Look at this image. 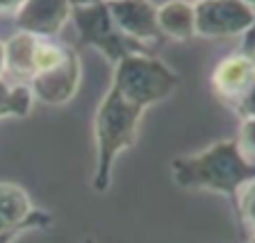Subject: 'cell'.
I'll return each mask as SVG.
<instances>
[{"label":"cell","instance_id":"1","mask_svg":"<svg viewBox=\"0 0 255 243\" xmlns=\"http://www.w3.org/2000/svg\"><path fill=\"white\" fill-rule=\"evenodd\" d=\"M171 177L180 189L221 193L235 202L239 189L255 177V164L242 157L235 139H223L201 153L175 157Z\"/></svg>","mask_w":255,"mask_h":243},{"label":"cell","instance_id":"2","mask_svg":"<svg viewBox=\"0 0 255 243\" xmlns=\"http://www.w3.org/2000/svg\"><path fill=\"white\" fill-rule=\"evenodd\" d=\"M143 114L146 111L123 100L112 86L103 95V100L98 102V109L94 116L96 170L91 177V186L98 193H105L110 189L114 162L128 148L134 146Z\"/></svg>","mask_w":255,"mask_h":243},{"label":"cell","instance_id":"3","mask_svg":"<svg viewBox=\"0 0 255 243\" xmlns=\"http://www.w3.org/2000/svg\"><path fill=\"white\" fill-rule=\"evenodd\" d=\"M180 84V78L155 55H130L114 66L112 89L139 109L162 102Z\"/></svg>","mask_w":255,"mask_h":243},{"label":"cell","instance_id":"4","mask_svg":"<svg viewBox=\"0 0 255 243\" xmlns=\"http://www.w3.org/2000/svg\"><path fill=\"white\" fill-rule=\"evenodd\" d=\"M71 21L78 32V41L96 48L114 66L130 55H153L150 48L128 39L114 25L107 2H75L71 5Z\"/></svg>","mask_w":255,"mask_h":243},{"label":"cell","instance_id":"5","mask_svg":"<svg viewBox=\"0 0 255 243\" xmlns=\"http://www.w3.org/2000/svg\"><path fill=\"white\" fill-rule=\"evenodd\" d=\"M196 37L203 39H235L246 37L255 27V5L235 0L196 2Z\"/></svg>","mask_w":255,"mask_h":243},{"label":"cell","instance_id":"6","mask_svg":"<svg viewBox=\"0 0 255 243\" xmlns=\"http://www.w3.org/2000/svg\"><path fill=\"white\" fill-rule=\"evenodd\" d=\"M53 225V216L32 205V198L23 186L14 182H0V234L46 230Z\"/></svg>","mask_w":255,"mask_h":243},{"label":"cell","instance_id":"7","mask_svg":"<svg viewBox=\"0 0 255 243\" xmlns=\"http://www.w3.org/2000/svg\"><path fill=\"white\" fill-rule=\"evenodd\" d=\"M255 84V48L244 46L214 66L212 89L223 102H237L251 86Z\"/></svg>","mask_w":255,"mask_h":243},{"label":"cell","instance_id":"8","mask_svg":"<svg viewBox=\"0 0 255 243\" xmlns=\"http://www.w3.org/2000/svg\"><path fill=\"white\" fill-rule=\"evenodd\" d=\"M80 80H82V64H80L78 53L71 50L64 64H59L53 71L34 75L27 84H30L34 100L50 107H59L75 98L80 89Z\"/></svg>","mask_w":255,"mask_h":243},{"label":"cell","instance_id":"9","mask_svg":"<svg viewBox=\"0 0 255 243\" xmlns=\"http://www.w3.org/2000/svg\"><path fill=\"white\" fill-rule=\"evenodd\" d=\"M69 21L71 2H59V0L18 2V9L14 11L16 32H25L37 39H57Z\"/></svg>","mask_w":255,"mask_h":243},{"label":"cell","instance_id":"10","mask_svg":"<svg viewBox=\"0 0 255 243\" xmlns=\"http://www.w3.org/2000/svg\"><path fill=\"white\" fill-rule=\"evenodd\" d=\"M114 25L128 39L150 48V43L164 41L157 27V5L153 2H107Z\"/></svg>","mask_w":255,"mask_h":243},{"label":"cell","instance_id":"11","mask_svg":"<svg viewBox=\"0 0 255 243\" xmlns=\"http://www.w3.org/2000/svg\"><path fill=\"white\" fill-rule=\"evenodd\" d=\"M39 39L16 32L5 41V73L14 78V82L27 84L34 78V55H37Z\"/></svg>","mask_w":255,"mask_h":243},{"label":"cell","instance_id":"12","mask_svg":"<svg viewBox=\"0 0 255 243\" xmlns=\"http://www.w3.org/2000/svg\"><path fill=\"white\" fill-rule=\"evenodd\" d=\"M157 27L164 39L191 41L196 39V14L191 2H166L157 5Z\"/></svg>","mask_w":255,"mask_h":243},{"label":"cell","instance_id":"13","mask_svg":"<svg viewBox=\"0 0 255 243\" xmlns=\"http://www.w3.org/2000/svg\"><path fill=\"white\" fill-rule=\"evenodd\" d=\"M34 95L30 84L21 82H7L0 78V121L2 118H25L32 111Z\"/></svg>","mask_w":255,"mask_h":243},{"label":"cell","instance_id":"14","mask_svg":"<svg viewBox=\"0 0 255 243\" xmlns=\"http://www.w3.org/2000/svg\"><path fill=\"white\" fill-rule=\"evenodd\" d=\"M233 205H235V212H237L242 225L249 228L251 234H255V177L239 189Z\"/></svg>","mask_w":255,"mask_h":243},{"label":"cell","instance_id":"15","mask_svg":"<svg viewBox=\"0 0 255 243\" xmlns=\"http://www.w3.org/2000/svg\"><path fill=\"white\" fill-rule=\"evenodd\" d=\"M235 143H237L242 157H244L246 162H251V164H255V118L242 121Z\"/></svg>","mask_w":255,"mask_h":243},{"label":"cell","instance_id":"16","mask_svg":"<svg viewBox=\"0 0 255 243\" xmlns=\"http://www.w3.org/2000/svg\"><path fill=\"white\" fill-rule=\"evenodd\" d=\"M233 111L239 116V121H246V118H255V84L246 91L237 102H233Z\"/></svg>","mask_w":255,"mask_h":243},{"label":"cell","instance_id":"17","mask_svg":"<svg viewBox=\"0 0 255 243\" xmlns=\"http://www.w3.org/2000/svg\"><path fill=\"white\" fill-rule=\"evenodd\" d=\"M23 232H7V234H0V243H14L16 239L21 237Z\"/></svg>","mask_w":255,"mask_h":243},{"label":"cell","instance_id":"18","mask_svg":"<svg viewBox=\"0 0 255 243\" xmlns=\"http://www.w3.org/2000/svg\"><path fill=\"white\" fill-rule=\"evenodd\" d=\"M5 73V41H0V78Z\"/></svg>","mask_w":255,"mask_h":243},{"label":"cell","instance_id":"19","mask_svg":"<svg viewBox=\"0 0 255 243\" xmlns=\"http://www.w3.org/2000/svg\"><path fill=\"white\" fill-rule=\"evenodd\" d=\"M82 243H94V239L89 237V239H85V241H82Z\"/></svg>","mask_w":255,"mask_h":243},{"label":"cell","instance_id":"20","mask_svg":"<svg viewBox=\"0 0 255 243\" xmlns=\"http://www.w3.org/2000/svg\"><path fill=\"white\" fill-rule=\"evenodd\" d=\"M246 37H255V27H253V32H251V34H246Z\"/></svg>","mask_w":255,"mask_h":243},{"label":"cell","instance_id":"21","mask_svg":"<svg viewBox=\"0 0 255 243\" xmlns=\"http://www.w3.org/2000/svg\"><path fill=\"white\" fill-rule=\"evenodd\" d=\"M249 243H255V234H253V237H251V241Z\"/></svg>","mask_w":255,"mask_h":243}]
</instances>
